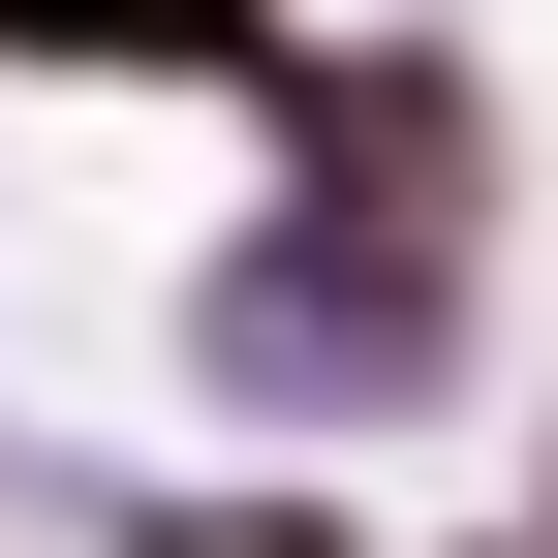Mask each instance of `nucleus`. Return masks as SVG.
I'll return each instance as SVG.
<instances>
[{
    "mask_svg": "<svg viewBox=\"0 0 558 558\" xmlns=\"http://www.w3.org/2000/svg\"><path fill=\"white\" fill-rule=\"evenodd\" d=\"M0 32H218V0H0Z\"/></svg>",
    "mask_w": 558,
    "mask_h": 558,
    "instance_id": "1",
    "label": "nucleus"
}]
</instances>
